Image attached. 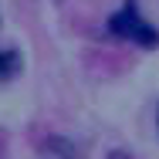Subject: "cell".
I'll return each instance as SVG.
<instances>
[{
    "label": "cell",
    "mask_w": 159,
    "mask_h": 159,
    "mask_svg": "<svg viewBox=\"0 0 159 159\" xmlns=\"http://www.w3.org/2000/svg\"><path fill=\"white\" fill-rule=\"evenodd\" d=\"M108 31L119 34V37H125V41H135V44H142V48H156V44H159V31L149 27V24L139 17L135 0H129L119 14L108 17Z\"/></svg>",
    "instance_id": "1"
},
{
    "label": "cell",
    "mask_w": 159,
    "mask_h": 159,
    "mask_svg": "<svg viewBox=\"0 0 159 159\" xmlns=\"http://www.w3.org/2000/svg\"><path fill=\"white\" fill-rule=\"evenodd\" d=\"M156 125H159V108H156Z\"/></svg>",
    "instance_id": "3"
},
{
    "label": "cell",
    "mask_w": 159,
    "mask_h": 159,
    "mask_svg": "<svg viewBox=\"0 0 159 159\" xmlns=\"http://www.w3.org/2000/svg\"><path fill=\"white\" fill-rule=\"evenodd\" d=\"M17 71H20V54L17 51H0V81L17 78Z\"/></svg>",
    "instance_id": "2"
}]
</instances>
